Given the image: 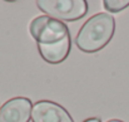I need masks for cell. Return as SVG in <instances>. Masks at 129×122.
I'll return each mask as SVG.
<instances>
[{
  "instance_id": "cell-3",
  "label": "cell",
  "mask_w": 129,
  "mask_h": 122,
  "mask_svg": "<svg viewBox=\"0 0 129 122\" xmlns=\"http://www.w3.org/2000/svg\"><path fill=\"white\" fill-rule=\"evenodd\" d=\"M37 5L46 15L60 22H75L83 18L88 11L85 0H39Z\"/></svg>"
},
{
  "instance_id": "cell-4",
  "label": "cell",
  "mask_w": 129,
  "mask_h": 122,
  "mask_svg": "<svg viewBox=\"0 0 129 122\" xmlns=\"http://www.w3.org/2000/svg\"><path fill=\"white\" fill-rule=\"evenodd\" d=\"M33 105L29 98L15 97L9 99L0 108V122H29Z\"/></svg>"
},
{
  "instance_id": "cell-2",
  "label": "cell",
  "mask_w": 129,
  "mask_h": 122,
  "mask_svg": "<svg viewBox=\"0 0 129 122\" xmlns=\"http://www.w3.org/2000/svg\"><path fill=\"white\" fill-rule=\"evenodd\" d=\"M29 30L37 43L44 45L58 43L69 37L68 27L63 22L54 19L49 15H42L35 18L30 23Z\"/></svg>"
},
{
  "instance_id": "cell-9",
  "label": "cell",
  "mask_w": 129,
  "mask_h": 122,
  "mask_svg": "<svg viewBox=\"0 0 129 122\" xmlns=\"http://www.w3.org/2000/svg\"><path fill=\"white\" fill-rule=\"evenodd\" d=\"M107 122H123V121H119V120H109V121Z\"/></svg>"
},
{
  "instance_id": "cell-1",
  "label": "cell",
  "mask_w": 129,
  "mask_h": 122,
  "mask_svg": "<svg viewBox=\"0 0 129 122\" xmlns=\"http://www.w3.org/2000/svg\"><path fill=\"white\" fill-rule=\"evenodd\" d=\"M114 30L115 20L112 15L105 13L95 14L80 28L75 38V44L85 53H95L110 42Z\"/></svg>"
},
{
  "instance_id": "cell-7",
  "label": "cell",
  "mask_w": 129,
  "mask_h": 122,
  "mask_svg": "<svg viewBox=\"0 0 129 122\" xmlns=\"http://www.w3.org/2000/svg\"><path fill=\"white\" fill-rule=\"evenodd\" d=\"M104 8L110 13H118L129 6V0H104Z\"/></svg>"
},
{
  "instance_id": "cell-8",
  "label": "cell",
  "mask_w": 129,
  "mask_h": 122,
  "mask_svg": "<svg viewBox=\"0 0 129 122\" xmlns=\"http://www.w3.org/2000/svg\"><path fill=\"white\" fill-rule=\"evenodd\" d=\"M84 122H102V121H100V118H98V117H91V118L85 120Z\"/></svg>"
},
{
  "instance_id": "cell-6",
  "label": "cell",
  "mask_w": 129,
  "mask_h": 122,
  "mask_svg": "<svg viewBox=\"0 0 129 122\" xmlns=\"http://www.w3.org/2000/svg\"><path fill=\"white\" fill-rule=\"evenodd\" d=\"M38 49L45 62L50 64L61 63L63 60L67 59L70 52V35L54 44H49V45L38 44Z\"/></svg>"
},
{
  "instance_id": "cell-5",
  "label": "cell",
  "mask_w": 129,
  "mask_h": 122,
  "mask_svg": "<svg viewBox=\"0 0 129 122\" xmlns=\"http://www.w3.org/2000/svg\"><path fill=\"white\" fill-rule=\"evenodd\" d=\"M33 122H74L69 112L51 101H39L33 106Z\"/></svg>"
}]
</instances>
